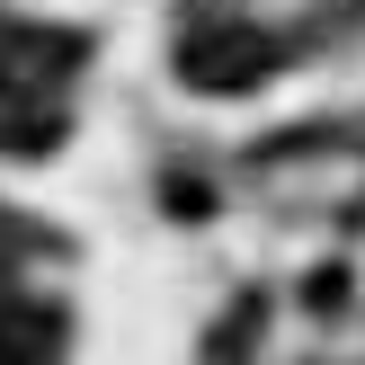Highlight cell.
Segmentation results:
<instances>
[{"mask_svg":"<svg viewBox=\"0 0 365 365\" xmlns=\"http://www.w3.org/2000/svg\"><path fill=\"white\" fill-rule=\"evenodd\" d=\"M178 71H187V89H259L277 71V45L259 27H205L178 45Z\"/></svg>","mask_w":365,"mask_h":365,"instance_id":"cell-1","label":"cell"},{"mask_svg":"<svg viewBox=\"0 0 365 365\" xmlns=\"http://www.w3.org/2000/svg\"><path fill=\"white\" fill-rule=\"evenodd\" d=\"M63 356V321L45 303H0V365H53Z\"/></svg>","mask_w":365,"mask_h":365,"instance_id":"cell-2","label":"cell"}]
</instances>
